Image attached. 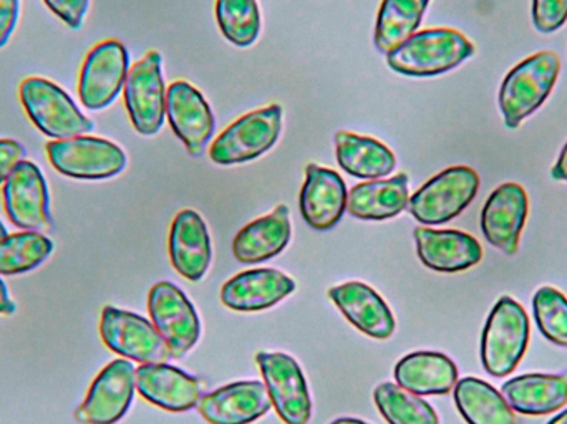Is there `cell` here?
<instances>
[{
  "label": "cell",
  "instance_id": "cell-1",
  "mask_svg": "<svg viewBox=\"0 0 567 424\" xmlns=\"http://www.w3.org/2000/svg\"><path fill=\"white\" fill-rule=\"evenodd\" d=\"M473 55L475 45L458 30L429 29L386 53V63L402 75L426 79L450 72Z\"/></svg>",
  "mask_w": 567,
  "mask_h": 424
},
{
  "label": "cell",
  "instance_id": "cell-2",
  "mask_svg": "<svg viewBox=\"0 0 567 424\" xmlns=\"http://www.w3.org/2000/svg\"><path fill=\"white\" fill-rule=\"evenodd\" d=\"M561 72L558 53L546 50L509 70L499 86V110L509 130H516L549 99Z\"/></svg>",
  "mask_w": 567,
  "mask_h": 424
},
{
  "label": "cell",
  "instance_id": "cell-3",
  "mask_svg": "<svg viewBox=\"0 0 567 424\" xmlns=\"http://www.w3.org/2000/svg\"><path fill=\"white\" fill-rule=\"evenodd\" d=\"M529 319L518 300L503 296L486 320L482 333V363L495 379L512 375L529 345Z\"/></svg>",
  "mask_w": 567,
  "mask_h": 424
},
{
  "label": "cell",
  "instance_id": "cell-4",
  "mask_svg": "<svg viewBox=\"0 0 567 424\" xmlns=\"http://www.w3.org/2000/svg\"><path fill=\"white\" fill-rule=\"evenodd\" d=\"M20 102L30 122L52 139H66L92 133V120L80 112L72 96L52 80L29 76L19 86Z\"/></svg>",
  "mask_w": 567,
  "mask_h": 424
},
{
  "label": "cell",
  "instance_id": "cell-5",
  "mask_svg": "<svg viewBox=\"0 0 567 424\" xmlns=\"http://www.w3.org/2000/svg\"><path fill=\"white\" fill-rule=\"evenodd\" d=\"M281 105L265 106L236 120L209 146L216 165L231 166L258 159L278 143L282 132Z\"/></svg>",
  "mask_w": 567,
  "mask_h": 424
},
{
  "label": "cell",
  "instance_id": "cell-6",
  "mask_svg": "<svg viewBox=\"0 0 567 424\" xmlns=\"http://www.w3.org/2000/svg\"><path fill=\"white\" fill-rule=\"evenodd\" d=\"M50 165L60 175L83 182L115 178L126 168V155L118 145L95 136L52 139L45 146Z\"/></svg>",
  "mask_w": 567,
  "mask_h": 424
},
{
  "label": "cell",
  "instance_id": "cell-7",
  "mask_svg": "<svg viewBox=\"0 0 567 424\" xmlns=\"http://www.w3.org/2000/svg\"><path fill=\"white\" fill-rule=\"evenodd\" d=\"M480 175L470 166H452L433 176L410 198L409 211L423 226L450 223L478 195Z\"/></svg>",
  "mask_w": 567,
  "mask_h": 424
},
{
  "label": "cell",
  "instance_id": "cell-8",
  "mask_svg": "<svg viewBox=\"0 0 567 424\" xmlns=\"http://www.w3.org/2000/svg\"><path fill=\"white\" fill-rule=\"evenodd\" d=\"M100 337L113 353L142 365L166 363L172 359L165 339L153 322L116 307L103 309Z\"/></svg>",
  "mask_w": 567,
  "mask_h": 424
},
{
  "label": "cell",
  "instance_id": "cell-9",
  "mask_svg": "<svg viewBox=\"0 0 567 424\" xmlns=\"http://www.w3.org/2000/svg\"><path fill=\"white\" fill-rule=\"evenodd\" d=\"M162 53L152 50L130 69L123 86L126 112L133 128L143 136L162 130L166 115V90Z\"/></svg>",
  "mask_w": 567,
  "mask_h": 424
},
{
  "label": "cell",
  "instance_id": "cell-10",
  "mask_svg": "<svg viewBox=\"0 0 567 424\" xmlns=\"http://www.w3.org/2000/svg\"><path fill=\"white\" fill-rule=\"evenodd\" d=\"M130 72V53L120 40L96 43L82 63L79 76L80 102L99 112L115 102Z\"/></svg>",
  "mask_w": 567,
  "mask_h": 424
},
{
  "label": "cell",
  "instance_id": "cell-11",
  "mask_svg": "<svg viewBox=\"0 0 567 424\" xmlns=\"http://www.w3.org/2000/svg\"><path fill=\"white\" fill-rule=\"evenodd\" d=\"M148 312L153 325L165 339L172 359H183L195 349L202 337V322L192 300L175 283L158 282L152 287Z\"/></svg>",
  "mask_w": 567,
  "mask_h": 424
},
{
  "label": "cell",
  "instance_id": "cell-12",
  "mask_svg": "<svg viewBox=\"0 0 567 424\" xmlns=\"http://www.w3.org/2000/svg\"><path fill=\"white\" fill-rule=\"evenodd\" d=\"M135 392V366L128 360H115L93 380L85 400L76 409L75 422L116 424L128 413Z\"/></svg>",
  "mask_w": 567,
  "mask_h": 424
},
{
  "label": "cell",
  "instance_id": "cell-13",
  "mask_svg": "<svg viewBox=\"0 0 567 424\" xmlns=\"http://www.w3.org/2000/svg\"><path fill=\"white\" fill-rule=\"evenodd\" d=\"M256 363L279 418L286 424L309 423L312 400L299 363L286 353L268 352H259Z\"/></svg>",
  "mask_w": 567,
  "mask_h": 424
},
{
  "label": "cell",
  "instance_id": "cell-14",
  "mask_svg": "<svg viewBox=\"0 0 567 424\" xmlns=\"http://www.w3.org/2000/svg\"><path fill=\"white\" fill-rule=\"evenodd\" d=\"M3 209L13 226L43 232L52 227L50 193L45 176L35 163H20L2 185Z\"/></svg>",
  "mask_w": 567,
  "mask_h": 424
},
{
  "label": "cell",
  "instance_id": "cell-15",
  "mask_svg": "<svg viewBox=\"0 0 567 424\" xmlns=\"http://www.w3.org/2000/svg\"><path fill=\"white\" fill-rule=\"evenodd\" d=\"M528 214V193L518 183H505L492 193L483 206V236L506 256H515Z\"/></svg>",
  "mask_w": 567,
  "mask_h": 424
},
{
  "label": "cell",
  "instance_id": "cell-16",
  "mask_svg": "<svg viewBox=\"0 0 567 424\" xmlns=\"http://www.w3.org/2000/svg\"><path fill=\"white\" fill-rule=\"evenodd\" d=\"M166 116L189 155L202 156L216 128L212 106L202 92L183 80L172 83L166 92Z\"/></svg>",
  "mask_w": 567,
  "mask_h": 424
},
{
  "label": "cell",
  "instance_id": "cell-17",
  "mask_svg": "<svg viewBox=\"0 0 567 424\" xmlns=\"http://www.w3.org/2000/svg\"><path fill=\"white\" fill-rule=\"evenodd\" d=\"M136 390L146 402L172 413L189 412L203 396V383L198 379L168 363L138 366Z\"/></svg>",
  "mask_w": 567,
  "mask_h": 424
},
{
  "label": "cell",
  "instance_id": "cell-18",
  "mask_svg": "<svg viewBox=\"0 0 567 424\" xmlns=\"http://www.w3.org/2000/svg\"><path fill=\"white\" fill-rule=\"evenodd\" d=\"M416 254L435 272L456 273L482 262L483 247L472 234L455 229L416 227Z\"/></svg>",
  "mask_w": 567,
  "mask_h": 424
},
{
  "label": "cell",
  "instance_id": "cell-19",
  "mask_svg": "<svg viewBox=\"0 0 567 424\" xmlns=\"http://www.w3.org/2000/svg\"><path fill=\"white\" fill-rule=\"evenodd\" d=\"M271 406L261 382H238L202 396L198 412L209 424H251L268 415Z\"/></svg>",
  "mask_w": 567,
  "mask_h": 424
},
{
  "label": "cell",
  "instance_id": "cell-20",
  "mask_svg": "<svg viewBox=\"0 0 567 424\" xmlns=\"http://www.w3.org/2000/svg\"><path fill=\"white\" fill-rule=\"evenodd\" d=\"M169 259L179 276L199 282L212 266L213 247L205 219L193 209L176 214L169 229Z\"/></svg>",
  "mask_w": 567,
  "mask_h": 424
},
{
  "label": "cell",
  "instance_id": "cell-21",
  "mask_svg": "<svg viewBox=\"0 0 567 424\" xmlns=\"http://www.w3.org/2000/svg\"><path fill=\"white\" fill-rule=\"evenodd\" d=\"M346 183L339 173L319 165L306 168V182L300 189V214L316 230H329L337 226L347 209Z\"/></svg>",
  "mask_w": 567,
  "mask_h": 424
},
{
  "label": "cell",
  "instance_id": "cell-22",
  "mask_svg": "<svg viewBox=\"0 0 567 424\" xmlns=\"http://www.w3.org/2000/svg\"><path fill=\"white\" fill-rule=\"evenodd\" d=\"M296 290V282L276 269H251L223 286L221 302L236 312H261L278 306Z\"/></svg>",
  "mask_w": 567,
  "mask_h": 424
},
{
  "label": "cell",
  "instance_id": "cell-23",
  "mask_svg": "<svg viewBox=\"0 0 567 424\" xmlns=\"http://www.w3.org/2000/svg\"><path fill=\"white\" fill-rule=\"evenodd\" d=\"M329 299L346 319L365 335L386 340L395 332V319L385 300L362 282H347L332 287Z\"/></svg>",
  "mask_w": 567,
  "mask_h": 424
},
{
  "label": "cell",
  "instance_id": "cell-24",
  "mask_svg": "<svg viewBox=\"0 0 567 424\" xmlns=\"http://www.w3.org/2000/svg\"><path fill=\"white\" fill-rule=\"evenodd\" d=\"M503 396L519 415L545 416L561 412L567 405V372L516 376L503 385Z\"/></svg>",
  "mask_w": 567,
  "mask_h": 424
},
{
  "label": "cell",
  "instance_id": "cell-25",
  "mask_svg": "<svg viewBox=\"0 0 567 424\" xmlns=\"http://www.w3.org/2000/svg\"><path fill=\"white\" fill-rule=\"evenodd\" d=\"M395 380L413 395H449L458 383V369L445 353L415 352L396 363Z\"/></svg>",
  "mask_w": 567,
  "mask_h": 424
},
{
  "label": "cell",
  "instance_id": "cell-26",
  "mask_svg": "<svg viewBox=\"0 0 567 424\" xmlns=\"http://www.w3.org/2000/svg\"><path fill=\"white\" fill-rule=\"evenodd\" d=\"M289 208L278 206L268 216L252 220L239 230L233 242V254L243 263H261L279 256L290 242Z\"/></svg>",
  "mask_w": 567,
  "mask_h": 424
},
{
  "label": "cell",
  "instance_id": "cell-27",
  "mask_svg": "<svg viewBox=\"0 0 567 424\" xmlns=\"http://www.w3.org/2000/svg\"><path fill=\"white\" fill-rule=\"evenodd\" d=\"M409 176L405 173L390 179H372L350 189L347 211L357 219L386 220L409 208Z\"/></svg>",
  "mask_w": 567,
  "mask_h": 424
},
{
  "label": "cell",
  "instance_id": "cell-28",
  "mask_svg": "<svg viewBox=\"0 0 567 424\" xmlns=\"http://www.w3.org/2000/svg\"><path fill=\"white\" fill-rule=\"evenodd\" d=\"M336 156L343 172L369 182L390 175L396 166L395 155L389 146L352 132L337 133Z\"/></svg>",
  "mask_w": 567,
  "mask_h": 424
},
{
  "label": "cell",
  "instance_id": "cell-29",
  "mask_svg": "<svg viewBox=\"0 0 567 424\" xmlns=\"http://www.w3.org/2000/svg\"><path fill=\"white\" fill-rule=\"evenodd\" d=\"M455 405L468 424H518L505 396L485 380L466 376L453 389Z\"/></svg>",
  "mask_w": 567,
  "mask_h": 424
},
{
  "label": "cell",
  "instance_id": "cell-30",
  "mask_svg": "<svg viewBox=\"0 0 567 424\" xmlns=\"http://www.w3.org/2000/svg\"><path fill=\"white\" fill-rule=\"evenodd\" d=\"M432 0H382L377 13V50L390 53L416 33Z\"/></svg>",
  "mask_w": 567,
  "mask_h": 424
},
{
  "label": "cell",
  "instance_id": "cell-31",
  "mask_svg": "<svg viewBox=\"0 0 567 424\" xmlns=\"http://www.w3.org/2000/svg\"><path fill=\"white\" fill-rule=\"evenodd\" d=\"M53 252L49 237L35 230L7 234L0 240V276H19L42 266Z\"/></svg>",
  "mask_w": 567,
  "mask_h": 424
},
{
  "label": "cell",
  "instance_id": "cell-32",
  "mask_svg": "<svg viewBox=\"0 0 567 424\" xmlns=\"http://www.w3.org/2000/svg\"><path fill=\"white\" fill-rule=\"evenodd\" d=\"M373 402L389 424H440L439 415L430 403L400 385L382 383L377 386Z\"/></svg>",
  "mask_w": 567,
  "mask_h": 424
},
{
  "label": "cell",
  "instance_id": "cell-33",
  "mask_svg": "<svg viewBox=\"0 0 567 424\" xmlns=\"http://www.w3.org/2000/svg\"><path fill=\"white\" fill-rule=\"evenodd\" d=\"M216 20L223 35L238 46H249L261 32L258 0H216Z\"/></svg>",
  "mask_w": 567,
  "mask_h": 424
},
{
  "label": "cell",
  "instance_id": "cell-34",
  "mask_svg": "<svg viewBox=\"0 0 567 424\" xmlns=\"http://www.w3.org/2000/svg\"><path fill=\"white\" fill-rule=\"evenodd\" d=\"M533 316L539 332L567 349V297L556 287H542L533 297Z\"/></svg>",
  "mask_w": 567,
  "mask_h": 424
},
{
  "label": "cell",
  "instance_id": "cell-35",
  "mask_svg": "<svg viewBox=\"0 0 567 424\" xmlns=\"http://www.w3.org/2000/svg\"><path fill=\"white\" fill-rule=\"evenodd\" d=\"M532 15L538 32H556L567 22V0H533Z\"/></svg>",
  "mask_w": 567,
  "mask_h": 424
},
{
  "label": "cell",
  "instance_id": "cell-36",
  "mask_svg": "<svg viewBox=\"0 0 567 424\" xmlns=\"http://www.w3.org/2000/svg\"><path fill=\"white\" fill-rule=\"evenodd\" d=\"M43 2L52 13L73 30L82 27L90 7V0H43Z\"/></svg>",
  "mask_w": 567,
  "mask_h": 424
},
{
  "label": "cell",
  "instance_id": "cell-37",
  "mask_svg": "<svg viewBox=\"0 0 567 424\" xmlns=\"http://www.w3.org/2000/svg\"><path fill=\"white\" fill-rule=\"evenodd\" d=\"M25 158V146L22 143L12 138L0 139V185L7 182L13 169Z\"/></svg>",
  "mask_w": 567,
  "mask_h": 424
},
{
  "label": "cell",
  "instance_id": "cell-38",
  "mask_svg": "<svg viewBox=\"0 0 567 424\" xmlns=\"http://www.w3.org/2000/svg\"><path fill=\"white\" fill-rule=\"evenodd\" d=\"M20 0H0V49L7 45L17 22H19Z\"/></svg>",
  "mask_w": 567,
  "mask_h": 424
},
{
  "label": "cell",
  "instance_id": "cell-39",
  "mask_svg": "<svg viewBox=\"0 0 567 424\" xmlns=\"http://www.w3.org/2000/svg\"><path fill=\"white\" fill-rule=\"evenodd\" d=\"M16 310V302L10 299L9 289H7L6 282L0 279V316H13Z\"/></svg>",
  "mask_w": 567,
  "mask_h": 424
},
{
  "label": "cell",
  "instance_id": "cell-40",
  "mask_svg": "<svg viewBox=\"0 0 567 424\" xmlns=\"http://www.w3.org/2000/svg\"><path fill=\"white\" fill-rule=\"evenodd\" d=\"M551 178L556 179V182L567 183V143L565 148L561 149V153H559L558 162L553 166Z\"/></svg>",
  "mask_w": 567,
  "mask_h": 424
},
{
  "label": "cell",
  "instance_id": "cell-41",
  "mask_svg": "<svg viewBox=\"0 0 567 424\" xmlns=\"http://www.w3.org/2000/svg\"><path fill=\"white\" fill-rule=\"evenodd\" d=\"M548 424H567V410L556 415Z\"/></svg>",
  "mask_w": 567,
  "mask_h": 424
},
{
  "label": "cell",
  "instance_id": "cell-42",
  "mask_svg": "<svg viewBox=\"0 0 567 424\" xmlns=\"http://www.w3.org/2000/svg\"><path fill=\"white\" fill-rule=\"evenodd\" d=\"M330 424H369L365 422H362V420H355V418H339L336 420V422Z\"/></svg>",
  "mask_w": 567,
  "mask_h": 424
},
{
  "label": "cell",
  "instance_id": "cell-43",
  "mask_svg": "<svg viewBox=\"0 0 567 424\" xmlns=\"http://www.w3.org/2000/svg\"><path fill=\"white\" fill-rule=\"evenodd\" d=\"M7 234L9 232H7L6 226H3L2 220H0V240H2L3 237L7 236Z\"/></svg>",
  "mask_w": 567,
  "mask_h": 424
}]
</instances>
